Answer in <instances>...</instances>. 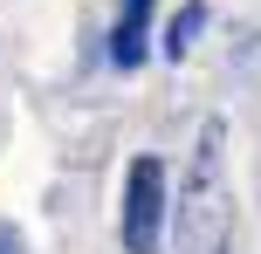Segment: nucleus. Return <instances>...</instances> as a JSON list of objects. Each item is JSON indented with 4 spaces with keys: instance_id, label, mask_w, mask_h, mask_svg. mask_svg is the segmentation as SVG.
Segmentation results:
<instances>
[{
    "instance_id": "nucleus-1",
    "label": "nucleus",
    "mask_w": 261,
    "mask_h": 254,
    "mask_svg": "<svg viewBox=\"0 0 261 254\" xmlns=\"http://www.w3.org/2000/svg\"><path fill=\"white\" fill-rule=\"evenodd\" d=\"M227 124L206 117L199 124V151H193V179H186L179 200V254H227Z\"/></svg>"
},
{
    "instance_id": "nucleus-2",
    "label": "nucleus",
    "mask_w": 261,
    "mask_h": 254,
    "mask_svg": "<svg viewBox=\"0 0 261 254\" xmlns=\"http://www.w3.org/2000/svg\"><path fill=\"white\" fill-rule=\"evenodd\" d=\"M117 241H124V254H158V241H165V165L151 151L130 158V172H124Z\"/></svg>"
},
{
    "instance_id": "nucleus-4",
    "label": "nucleus",
    "mask_w": 261,
    "mask_h": 254,
    "mask_svg": "<svg viewBox=\"0 0 261 254\" xmlns=\"http://www.w3.org/2000/svg\"><path fill=\"white\" fill-rule=\"evenodd\" d=\"M199 27H206V0H186L179 14L165 21V35H158V48L179 62V55H193V41H199Z\"/></svg>"
},
{
    "instance_id": "nucleus-5",
    "label": "nucleus",
    "mask_w": 261,
    "mask_h": 254,
    "mask_svg": "<svg viewBox=\"0 0 261 254\" xmlns=\"http://www.w3.org/2000/svg\"><path fill=\"white\" fill-rule=\"evenodd\" d=\"M0 254H21V234L14 227H0Z\"/></svg>"
},
{
    "instance_id": "nucleus-3",
    "label": "nucleus",
    "mask_w": 261,
    "mask_h": 254,
    "mask_svg": "<svg viewBox=\"0 0 261 254\" xmlns=\"http://www.w3.org/2000/svg\"><path fill=\"white\" fill-rule=\"evenodd\" d=\"M151 55V0H117V21H110V62L138 69Z\"/></svg>"
}]
</instances>
